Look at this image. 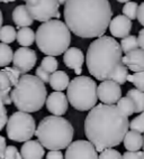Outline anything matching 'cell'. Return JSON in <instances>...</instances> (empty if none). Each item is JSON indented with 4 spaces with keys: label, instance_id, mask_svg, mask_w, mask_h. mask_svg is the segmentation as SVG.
I'll list each match as a JSON object with an SVG mask.
<instances>
[{
    "label": "cell",
    "instance_id": "d590c367",
    "mask_svg": "<svg viewBox=\"0 0 144 159\" xmlns=\"http://www.w3.org/2000/svg\"><path fill=\"white\" fill-rule=\"evenodd\" d=\"M123 159H144V151H126L123 153Z\"/></svg>",
    "mask_w": 144,
    "mask_h": 159
},
{
    "label": "cell",
    "instance_id": "3957f363",
    "mask_svg": "<svg viewBox=\"0 0 144 159\" xmlns=\"http://www.w3.org/2000/svg\"><path fill=\"white\" fill-rule=\"evenodd\" d=\"M122 47L115 38L101 36L88 47L86 56L87 67L90 75L98 81L110 80L115 71L123 64Z\"/></svg>",
    "mask_w": 144,
    "mask_h": 159
},
{
    "label": "cell",
    "instance_id": "44dd1931",
    "mask_svg": "<svg viewBox=\"0 0 144 159\" xmlns=\"http://www.w3.org/2000/svg\"><path fill=\"white\" fill-rule=\"evenodd\" d=\"M70 84L69 75L64 71H56L51 75L50 79V85L53 90L58 92H62L66 90Z\"/></svg>",
    "mask_w": 144,
    "mask_h": 159
},
{
    "label": "cell",
    "instance_id": "4316f807",
    "mask_svg": "<svg viewBox=\"0 0 144 159\" xmlns=\"http://www.w3.org/2000/svg\"><path fill=\"white\" fill-rule=\"evenodd\" d=\"M122 113H124L126 116H132L133 113H135V108H134V104H133L132 100L128 99L127 97H123L119 99V101L117 102L116 105Z\"/></svg>",
    "mask_w": 144,
    "mask_h": 159
},
{
    "label": "cell",
    "instance_id": "d6a6232c",
    "mask_svg": "<svg viewBox=\"0 0 144 159\" xmlns=\"http://www.w3.org/2000/svg\"><path fill=\"white\" fill-rule=\"evenodd\" d=\"M8 122V114H7L6 103L3 98L0 95V131L5 128V125Z\"/></svg>",
    "mask_w": 144,
    "mask_h": 159
},
{
    "label": "cell",
    "instance_id": "7c38bea8",
    "mask_svg": "<svg viewBox=\"0 0 144 159\" xmlns=\"http://www.w3.org/2000/svg\"><path fill=\"white\" fill-rule=\"evenodd\" d=\"M37 55L32 48L28 47H20L14 53V67L20 72L22 75L29 72L36 64Z\"/></svg>",
    "mask_w": 144,
    "mask_h": 159
},
{
    "label": "cell",
    "instance_id": "f546056e",
    "mask_svg": "<svg viewBox=\"0 0 144 159\" xmlns=\"http://www.w3.org/2000/svg\"><path fill=\"white\" fill-rule=\"evenodd\" d=\"M137 11H138V3L135 1H130V2L125 3L123 7V15L130 18L131 20L136 19L137 18Z\"/></svg>",
    "mask_w": 144,
    "mask_h": 159
},
{
    "label": "cell",
    "instance_id": "ffe728a7",
    "mask_svg": "<svg viewBox=\"0 0 144 159\" xmlns=\"http://www.w3.org/2000/svg\"><path fill=\"white\" fill-rule=\"evenodd\" d=\"M124 147L127 151H140V149L143 147L142 134L134 130L128 131L124 138Z\"/></svg>",
    "mask_w": 144,
    "mask_h": 159
},
{
    "label": "cell",
    "instance_id": "603a6c76",
    "mask_svg": "<svg viewBox=\"0 0 144 159\" xmlns=\"http://www.w3.org/2000/svg\"><path fill=\"white\" fill-rule=\"evenodd\" d=\"M126 97L132 100L135 113H142L144 111V92H141L137 89H131L127 91Z\"/></svg>",
    "mask_w": 144,
    "mask_h": 159
},
{
    "label": "cell",
    "instance_id": "9c48e42d",
    "mask_svg": "<svg viewBox=\"0 0 144 159\" xmlns=\"http://www.w3.org/2000/svg\"><path fill=\"white\" fill-rule=\"evenodd\" d=\"M26 7L34 20L46 23L52 18L59 19L60 3L58 0H26Z\"/></svg>",
    "mask_w": 144,
    "mask_h": 159
},
{
    "label": "cell",
    "instance_id": "ba28073f",
    "mask_svg": "<svg viewBox=\"0 0 144 159\" xmlns=\"http://www.w3.org/2000/svg\"><path fill=\"white\" fill-rule=\"evenodd\" d=\"M7 137L12 141L26 142L36 132V123L32 114L17 111L10 116L7 122Z\"/></svg>",
    "mask_w": 144,
    "mask_h": 159
},
{
    "label": "cell",
    "instance_id": "d6986e66",
    "mask_svg": "<svg viewBox=\"0 0 144 159\" xmlns=\"http://www.w3.org/2000/svg\"><path fill=\"white\" fill-rule=\"evenodd\" d=\"M12 20L16 24L18 28H24V27H29L33 25L34 18L32 17L31 12L28 11L26 5H20L17 6L12 11Z\"/></svg>",
    "mask_w": 144,
    "mask_h": 159
},
{
    "label": "cell",
    "instance_id": "e575fe53",
    "mask_svg": "<svg viewBox=\"0 0 144 159\" xmlns=\"http://www.w3.org/2000/svg\"><path fill=\"white\" fill-rule=\"evenodd\" d=\"M51 75H52V74H50L49 72L44 71V70L41 67V66L36 68V76H37L38 79H40L43 83H50Z\"/></svg>",
    "mask_w": 144,
    "mask_h": 159
},
{
    "label": "cell",
    "instance_id": "8d00e7d4",
    "mask_svg": "<svg viewBox=\"0 0 144 159\" xmlns=\"http://www.w3.org/2000/svg\"><path fill=\"white\" fill-rule=\"evenodd\" d=\"M17 153H18V150L15 146H7L3 159H16Z\"/></svg>",
    "mask_w": 144,
    "mask_h": 159
},
{
    "label": "cell",
    "instance_id": "484cf974",
    "mask_svg": "<svg viewBox=\"0 0 144 159\" xmlns=\"http://www.w3.org/2000/svg\"><path fill=\"white\" fill-rule=\"evenodd\" d=\"M119 44H121L122 51H123V53H125V54H128L131 52L140 48L137 37L134 36V35H128L127 37L123 38Z\"/></svg>",
    "mask_w": 144,
    "mask_h": 159
},
{
    "label": "cell",
    "instance_id": "e0dca14e",
    "mask_svg": "<svg viewBox=\"0 0 144 159\" xmlns=\"http://www.w3.org/2000/svg\"><path fill=\"white\" fill-rule=\"evenodd\" d=\"M123 64L128 70L138 73L144 71V51L137 48L135 51L131 52L128 54H125L123 57Z\"/></svg>",
    "mask_w": 144,
    "mask_h": 159
},
{
    "label": "cell",
    "instance_id": "8992f818",
    "mask_svg": "<svg viewBox=\"0 0 144 159\" xmlns=\"http://www.w3.org/2000/svg\"><path fill=\"white\" fill-rule=\"evenodd\" d=\"M74 129L69 120L62 116H45L36 128V137L45 149L61 150L72 143Z\"/></svg>",
    "mask_w": 144,
    "mask_h": 159
},
{
    "label": "cell",
    "instance_id": "4fadbf2b",
    "mask_svg": "<svg viewBox=\"0 0 144 159\" xmlns=\"http://www.w3.org/2000/svg\"><path fill=\"white\" fill-rule=\"evenodd\" d=\"M97 95L104 104L113 105L122 98V88L114 81L107 80L101 82L97 88Z\"/></svg>",
    "mask_w": 144,
    "mask_h": 159
},
{
    "label": "cell",
    "instance_id": "1f68e13d",
    "mask_svg": "<svg viewBox=\"0 0 144 159\" xmlns=\"http://www.w3.org/2000/svg\"><path fill=\"white\" fill-rule=\"evenodd\" d=\"M130 128H131V130L137 131L140 134L144 132V111L131 121Z\"/></svg>",
    "mask_w": 144,
    "mask_h": 159
},
{
    "label": "cell",
    "instance_id": "8fae6325",
    "mask_svg": "<svg viewBox=\"0 0 144 159\" xmlns=\"http://www.w3.org/2000/svg\"><path fill=\"white\" fill-rule=\"evenodd\" d=\"M95 146L89 140H75L68 147L64 159H98Z\"/></svg>",
    "mask_w": 144,
    "mask_h": 159
},
{
    "label": "cell",
    "instance_id": "7bdbcfd3",
    "mask_svg": "<svg viewBox=\"0 0 144 159\" xmlns=\"http://www.w3.org/2000/svg\"><path fill=\"white\" fill-rule=\"evenodd\" d=\"M15 0H0V2H5V3H8V2H12Z\"/></svg>",
    "mask_w": 144,
    "mask_h": 159
},
{
    "label": "cell",
    "instance_id": "6da1fadb",
    "mask_svg": "<svg viewBox=\"0 0 144 159\" xmlns=\"http://www.w3.org/2000/svg\"><path fill=\"white\" fill-rule=\"evenodd\" d=\"M128 129V116L114 104H97L89 111L84 120L87 139L99 152L121 145Z\"/></svg>",
    "mask_w": 144,
    "mask_h": 159
},
{
    "label": "cell",
    "instance_id": "cb8c5ba5",
    "mask_svg": "<svg viewBox=\"0 0 144 159\" xmlns=\"http://www.w3.org/2000/svg\"><path fill=\"white\" fill-rule=\"evenodd\" d=\"M14 60V52L7 44L0 43V67L8 66Z\"/></svg>",
    "mask_w": 144,
    "mask_h": 159
},
{
    "label": "cell",
    "instance_id": "7dc6e473",
    "mask_svg": "<svg viewBox=\"0 0 144 159\" xmlns=\"http://www.w3.org/2000/svg\"><path fill=\"white\" fill-rule=\"evenodd\" d=\"M143 149H144V136H143Z\"/></svg>",
    "mask_w": 144,
    "mask_h": 159
},
{
    "label": "cell",
    "instance_id": "7a4b0ae2",
    "mask_svg": "<svg viewBox=\"0 0 144 159\" xmlns=\"http://www.w3.org/2000/svg\"><path fill=\"white\" fill-rule=\"evenodd\" d=\"M63 15L68 28L75 36L99 38L109 27L113 10L108 0H68Z\"/></svg>",
    "mask_w": 144,
    "mask_h": 159
},
{
    "label": "cell",
    "instance_id": "2e32d148",
    "mask_svg": "<svg viewBox=\"0 0 144 159\" xmlns=\"http://www.w3.org/2000/svg\"><path fill=\"white\" fill-rule=\"evenodd\" d=\"M63 62L69 68L74 71L77 76H80L82 72V65L84 63V55L78 47H70L63 55Z\"/></svg>",
    "mask_w": 144,
    "mask_h": 159
},
{
    "label": "cell",
    "instance_id": "f1b7e54d",
    "mask_svg": "<svg viewBox=\"0 0 144 159\" xmlns=\"http://www.w3.org/2000/svg\"><path fill=\"white\" fill-rule=\"evenodd\" d=\"M41 67L43 68L44 71L49 72L50 74H53L54 72L58 71L59 62L55 57L46 56V57H44L43 60H42V62H41Z\"/></svg>",
    "mask_w": 144,
    "mask_h": 159
},
{
    "label": "cell",
    "instance_id": "f6af8a7d",
    "mask_svg": "<svg viewBox=\"0 0 144 159\" xmlns=\"http://www.w3.org/2000/svg\"><path fill=\"white\" fill-rule=\"evenodd\" d=\"M118 2H123V3H127V2H130L131 0H117Z\"/></svg>",
    "mask_w": 144,
    "mask_h": 159
},
{
    "label": "cell",
    "instance_id": "83f0119b",
    "mask_svg": "<svg viewBox=\"0 0 144 159\" xmlns=\"http://www.w3.org/2000/svg\"><path fill=\"white\" fill-rule=\"evenodd\" d=\"M127 76H128V68L124 64H121L117 67V70L115 71V73L112 76L110 81H114V82H116L119 85H123L127 81Z\"/></svg>",
    "mask_w": 144,
    "mask_h": 159
},
{
    "label": "cell",
    "instance_id": "5b68a950",
    "mask_svg": "<svg viewBox=\"0 0 144 159\" xmlns=\"http://www.w3.org/2000/svg\"><path fill=\"white\" fill-rule=\"evenodd\" d=\"M35 35L38 49L49 56H59L70 48L71 31L66 24L60 19H52L41 24Z\"/></svg>",
    "mask_w": 144,
    "mask_h": 159
},
{
    "label": "cell",
    "instance_id": "836d02e7",
    "mask_svg": "<svg viewBox=\"0 0 144 159\" xmlns=\"http://www.w3.org/2000/svg\"><path fill=\"white\" fill-rule=\"evenodd\" d=\"M98 159H123V156L119 151L109 148V149H105L104 151H101Z\"/></svg>",
    "mask_w": 144,
    "mask_h": 159
},
{
    "label": "cell",
    "instance_id": "b9f144b4",
    "mask_svg": "<svg viewBox=\"0 0 144 159\" xmlns=\"http://www.w3.org/2000/svg\"><path fill=\"white\" fill-rule=\"evenodd\" d=\"M1 27H2V12L0 10V29H1Z\"/></svg>",
    "mask_w": 144,
    "mask_h": 159
},
{
    "label": "cell",
    "instance_id": "9a60e30c",
    "mask_svg": "<svg viewBox=\"0 0 144 159\" xmlns=\"http://www.w3.org/2000/svg\"><path fill=\"white\" fill-rule=\"evenodd\" d=\"M109 30L116 38H125L132 30V20L124 15H118L112 19L109 24Z\"/></svg>",
    "mask_w": 144,
    "mask_h": 159
},
{
    "label": "cell",
    "instance_id": "c3c4849f",
    "mask_svg": "<svg viewBox=\"0 0 144 159\" xmlns=\"http://www.w3.org/2000/svg\"><path fill=\"white\" fill-rule=\"evenodd\" d=\"M24 1H26V0H24Z\"/></svg>",
    "mask_w": 144,
    "mask_h": 159
},
{
    "label": "cell",
    "instance_id": "681fc988",
    "mask_svg": "<svg viewBox=\"0 0 144 159\" xmlns=\"http://www.w3.org/2000/svg\"><path fill=\"white\" fill-rule=\"evenodd\" d=\"M0 159H1V158H0Z\"/></svg>",
    "mask_w": 144,
    "mask_h": 159
},
{
    "label": "cell",
    "instance_id": "7402d4cb",
    "mask_svg": "<svg viewBox=\"0 0 144 159\" xmlns=\"http://www.w3.org/2000/svg\"><path fill=\"white\" fill-rule=\"evenodd\" d=\"M35 31L29 27H24L17 31V42L22 47H28L35 42Z\"/></svg>",
    "mask_w": 144,
    "mask_h": 159
},
{
    "label": "cell",
    "instance_id": "f35d334b",
    "mask_svg": "<svg viewBox=\"0 0 144 159\" xmlns=\"http://www.w3.org/2000/svg\"><path fill=\"white\" fill-rule=\"evenodd\" d=\"M138 23L141 24L144 27V2H142L140 6H138V11H137V18Z\"/></svg>",
    "mask_w": 144,
    "mask_h": 159
},
{
    "label": "cell",
    "instance_id": "74e56055",
    "mask_svg": "<svg viewBox=\"0 0 144 159\" xmlns=\"http://www.w3.org/2000/svg\"><path fill=\"white\" fill-rule=\"evenodd\" d=\"M46 159H63V153L61 150H50L46 155Z\"/></svg>",
    "mask_w": 144,
    "mask_h": 159
},
{
    "label": "cell",
    "instance_id": "ab89813d",
    "mask_svg": "<svg viewBox=\"0 0 144 159\" xmlns=\"http://www.w3.org/2000/svg\"><path fill=\"white\" fill-rule=\"evenodd\" d=\"M6 139H5V137L0 136V158L3 159L5 157V151H6Z\"/></svg>",
    "mask_w": 144,
    "mask_h": 159
},
{
    "label": "cell",
    "instance_id": "52a82bcc",
    "mask_svg": "<svg viewBox=\"0 0 144 159\" xmlns=\"http://www.w3.org/2000/svg\"><path fill=\"white\" fill-rule=\"evenodd\" d=\"M95 80L88 76H77L70 82L68 86V101L78 111L91 110L97 105L98 95Z\"/></svg>",
    "mask_w": 144,
    "mask_h": 159
},
{
    "label": "cell",
    "instance_id": "ee69618b",
    "mask_svg": "<svg viewBox=\"0 0 144 159\" xmlns=\"http://www.w3.org/2000/svg\"><path fill=\"white\" fill-rule=\"evenodd\" d=\"M58 1L60 5H65V2L68 1V0H58Z\"/></svg>",
    "mask_w": 144,
    "mask_h": 159
},
{
    "label": "cell",
    "instance_id": "d4e9b609",
    "mask_svg": "<svg viewBox=\"0 0 144 159\" xmlns=\"http://www.w3.org/2000/svg\"><path fill=\"white\" fill-rule=\"evenodd\" d=\"M17 39V31L12 26H2L0 29V42L3 44H10L14 43Z\"/></svg>",
    "mask_w": 144,
    "mask_h": 159
},
{
    "label": "cell",
    "instance_id": "277c9868",
    "mask_svg": "<svg viewBox=\"0 0 144 159\" xmlns=\"http://www.w3.org/2000/svg\"><path fill=\"white\" fill-rule=\"evenodd\" d=\"M12 101L19 111L33 113L43 108L47 99L45 83L36 75L24 74L18 81L17 85L12 89Z\"/></svg>",
    "mask_w": 144,
    "mask_h": 159
},
{
    "label": "cell",
    "instance_id": "5bb4252c",
    "mask_svg": "<svg viewBox=\"0 0 144 159\" xmlns=\"http://www.w3.org/2000/svg\"><path fill=\"white\" fill-rule=\"evenodd\" d=\"M46 108L53 116H61L66 113L69 108V101L65 94L62 92H52L46 99Z\"/></svg>",
    "mask_w": 144,
    "mask_h": 159
},
{
    "label": "cell",
    "instance_id": "60d3db41",
    "mask_svg": "<svg viewBox=\"0 0 144 159\" xmlns=\"http://www.w3.org/2000/svg\"><path fill=\"white\" fill-rule=\"evenodd\" d=\"M137 40H138V46H140V48L144 51V28L138 31Z\"/></svg>",
    "mask_w": 144,
    "mask_h": 159
},
{
    "label": "cell",
    "instance_id": "ac0fdd59",
    "mask_svg": "<svg viewBox=\"0 0 144 159\" xmlns=\"http://www.w3.org/2000/svg\"><path fill=\"white\" fill-rule=\"evenodd\" d=\"M20 155L24 159H42L45 155V150L40 141L28 140L24 142L20 148Z\"/></svg>",
    "mask_w": 144,
    "mask_h": 159
},
{
    "label": "cell",
    "instance_id": "30bf717a",
    "mask_svg": "<svg viewBox=\"0 0 144 159\" xmlns=\"http://www.w3.org/2000/svg\"><path fill=\"white\" fill-rule=\"evenodd\" d=\"M22 74L15 67H6L0 71V95L3 98L6 105L12 103V89L17 85Z\"/></svg>",
    "mask_w": 144,
    "mask_h": 159
},
{
    "label": "cell",
    "instance_id": "4dcf8cb0",
    "mask_svg": "<svg viewBox=\"0 0 144 159\" xmlns=\"http://www.w3.org/2000/svg\"><path fill=\"white\" fill-rule=\"evenodd\" d=\"M127 81L132 82L134 84V86H135V89L140 90L141 92H144V71L134 73L133 75H128Z\"/></svg>",
    "mask_w": 144,
    "mask_h": 159
},
{
    "label": "cell",
    "instance_id": "bcb514c9",
    "mask_svg": "<svg viewBox=\"0 0 144 159\" xmlns=\"http://www.w3.org/2000/svg\"><path fill=\"white\" fill-rule=\"evenodd\" d=\"M16 159H24L23 157H22V155H20V152L17 153V157H16Z\"/></svg>",
    "mask_w": 144,
    "mask_h": 159
}]
</instances>
